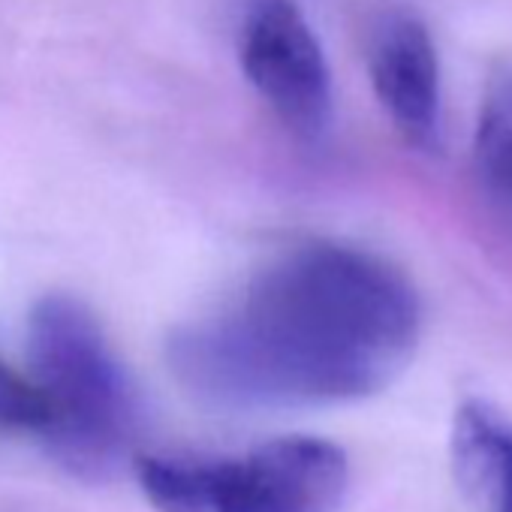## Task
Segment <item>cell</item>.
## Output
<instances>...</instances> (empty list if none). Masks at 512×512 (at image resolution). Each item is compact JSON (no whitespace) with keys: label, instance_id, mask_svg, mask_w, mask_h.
I'll return each mask as SVG.
<instances>
[{"label":"cell","instance_id":"obj_3","mask_svg":"<svg viewBox=\"0 0 512 512\" xmlns=\"http://www.w3.org/2000/svg\"><path fill=\"white\" fill-rule=\"evenodd\" d=\"M241 70L272 112L302 139L332 124V73L296 0H260L241 31Z\"/></svg>","mask_w":512,"mask_h":512},{"label":"cell","instance_id":"obj_6","mask_svg":"<svg viewBox=\"0 0 512 512\" xmlns=\"http://www.w3.org/2000/svg\"><path fill=\"white\" fill-rule=\"evenodd\" d=\"M452 470L476 512H512V425L482 401L452 419Z\"/></svg>","mask_w":512,"mask_h":512},{"label":"cell","instance_id":"obj_8","mask_svg":"<svg viewBox=\"0 0 512 512\" xmlns=\"http://www.w3.org/2000/svg\"><path fill=\"white\" fill-rule=\"evenodd\" d=\"M49 425H52V410L43 389L0 362V428L46 434Z\"/></svg>","mask_w":512,"mask_h":512},{"label":"cell","instance_id":"obj_7","mask_svg":"<svg viewBox=\"0 0 512 512\" xmlns=\"http://www.w3.org/2000/svg\"><path fill=\"white\" fill-rule=\"evenodd\" d=\"M476 166L485 187L512 205V76H497L479 106Z\"/></svg>","mask_w":512,"mask_h":512},{"label":"cell","instance_id":"obj_1","mask_svg":"<svg viewBox=\"0 0 512 512\" xmlns=\"http://www.w3.org/2000/svg\"><path fill=\"white\" fill-rule=\"evenodd\" d=\"M413 284L362 247L311 241L172 341V368L223 407L344 404L383 392L419 347Z\"/></svg>","mask_w":512,"mask_h":512},{"label":"cell","instance_id":"obj_2","mask_svg":"<svg viewBox=\"0 0 512 512\" xmlns=\"http://www.w3.org/2000/svg\"><path fill=\"white\" fill-rule=\"evenodd\" d=\"M31 359L52 425L55 455L82 476L112 473L136 431L133 386L94 314L70 296H49L31 314Z\"/></svg>","mask_w":512,"mask_h":512},{"label":"cell","instance_id":"obj_5","mask_svg":"<svg viewBox=\"0 0 512 512\" xmlns=\"http://www.w3.org/2000/svg\"><path fill=\"white\" fill-rule=\"evenodd\" d=\"M377 100L398 133L419 151L440 142V61L428 28L413 13H389L368 46Z\"/></svg>","mask_w":512,"mask_h":512},{"label":"cell","instance_id":"obj_4","mask_svg":"<svg viewBox=\"0 0 512 512\" xmlns=\"http://www.w3.org/2000/svg\"><path fill=\"white\" fill-rule=\"evenodd\" d=\"M347 482L341 446L281 437L235 461H205V512H335Z\"/></svg>","mask_w":512,"mask_h":512}]
</instances>
